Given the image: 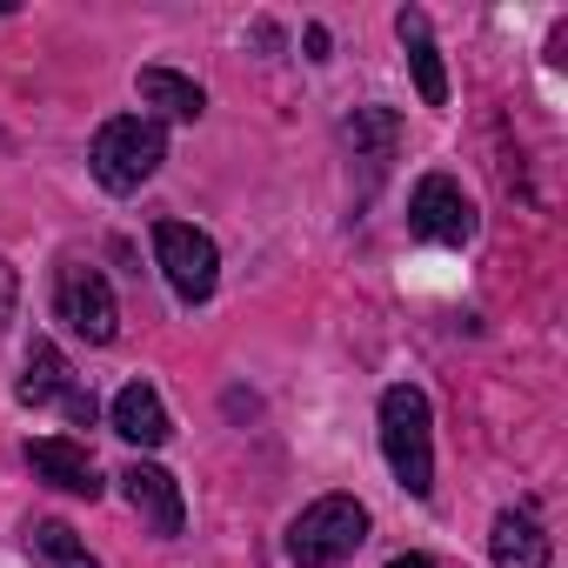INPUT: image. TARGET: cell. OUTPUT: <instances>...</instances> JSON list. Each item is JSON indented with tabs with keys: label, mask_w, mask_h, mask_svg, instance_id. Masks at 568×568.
Segmentation results:
<instances>
[{
	"label": "cell",
	"mask_w": 568,
	"mask_h": 568,
	"mask_svg": "<svg viewBox=\"0 0 568 568\" xmlns=\"http://www.w3.org/2000/svg\"><path fill=\"white\" fill-rule=\"evenodd\" d=\"M408 227H415L422 241L468 247V241H475V201L462 194V181H448V174H422L415 194H408Z\"/></svg>",
	"instance_id": "7"
},
{
	"label": "cell",
	"mask_w": 568,
	"mask_h": 568,
	"mask_svg": "<svg viewBox=\"0 0 568 568\" xmlns=\"http://www.w3.org/2000/svg\"><path fill=\"white\" fill-rule=\"evenodd\" d=\"M348 141H355V154L388 161V154H395V114H388V108H362V114L348 121Z\"/></svg>",
	"instance_id": "15"
},
{
	"label": "cell",
	"mask_w": 568,
	"mask_h": 568,
	"mask_svg": "<svg viewBox=\"0 0 568 568\" xmlns=\"http://www.w3.org/2000/svg\"><path fill=\"white\" fill-rule=\"evenodd\" d=\"M368 541V508L355 495H322L288 521V561L295 568H335Z\"/></svg>",
	"instance_id": "1"
},
{
	"label": "cell",
	"mask_w": 568,
	"mask_h": 568,
	"mask_svg": "<svg viewBox=\"0 0 568 568\" xmlns=\"http://www.w3.org/2000/svg\"><path fill=\"white\" fill-rule=\"evenodd\" d=\"M134 88H141V101L161 108L168 121H201V114H207V94H201L187 74H174V68H141Z\"/></svg>",
	"instance_id": "13"
},
{
	"label": "cell",
	"mask_w": 568,
	"mask_h": 568,
	"mask_svg": "<svg viewBox=\"0 0 568 568\" xmlns=\"http://www.w3.org/2000/svg\"><path fill=\"white\" fill-rule=\"evenodd\" d=\"M14 302H21V281H14V267L0 261V328L14 322Z\"/></svg>",
	"instance_id": "16"
},
{
	"label": "cell",
	"mask_w": 568,
	"mask_h": 568,
	"mask_svg": "<svg viewBox=\"0 0 568 568\" xmlns=\"http://www.w3.org/2000/svg\"><path fill=\"white\" fill-rule=\"evenodd\" d=\"M28 468L48 481V488H68V495H101V468H94V455L81 448V442H61V435H41V442H28Z\"/></svg>",
	"instance_id": "9"
},
{
	"label": "cell",
	"mask_w": 568,
	"mask_h": 568,
	"mask_svg": "<svg viewBox=\"0 0 568 568\" xmlns=\"http://www.w3.org/2000/svg\"><path fill=\"white\" fill-rule=\"evenodd\" d=\"M388 568H428V555H395Z\"/></svg>",
	"instance_id": "17"
},
{
	"label": "cell",
	"mask_w": 568,
	"mask_h": 568,
	"mask_svg": "<svg viewBox=\"0 0 568 568\" xmlns=\"http://www.w3.org/2000/svg\"><path fill=\"white\" fill-rule=\"evenodd\" d=\"M161 161H168V134H161V121H141V114L108 121L88 148V168L108 194H134L141 181H154Z\"/></svg>",
	"instance_id": "2"
},
{
	"label": "cell",
	"mask_w": 568,
	"mask_h": 568,
	"mask_svg": "<svg viewBox=\"0 0 568 568\" xmlns=\"http://www.w3.org/2000/svg\"><path fill=\"white\" fill-rule=\"evenodd\" d=\"M382 448L388 468L408 495H435V442H428V395L422 388H388L382 395Z\"/></svg>",
	"instance_id": "3"
},
{
	"label": "cell",
	"mask_w": 568,
	"mask_h": 568,
	"mask_svg": "<svg viewBox=\"0 0 568 568\" xmlns=\"http://www.w3.org/2000/svg\"><path fill=\"white\" fill-rule=\"evenodd\" d=\"M121 495H128V508L134 515H148V528L154 535H181L187 528V501H181V481L168 475V468H154V462H134L128 475H121Z\"/></svg>",
	"instance_id": "8"
},
{
	"label": "cell",
	"mask_w": 568,
	"mask_h": 568,
	"mask_svg": "<svg viewBox=\"0 0 568 568\" xmlns=\"http://www.w3.org/2000/svg\"><path fill=\"white\" fill-rule=\"evenodd\" d=\"M395 34H402V48H408V68H415L422 101L442 108V101H448V74H442V48H435L428 14H422V8H402V14H395Z\"/></svg>",
	"instance_id": "10"
},
{
	"label": "cell",
	"mask_w": 568,
	"mask_h": 568,
	"mask_svg": "<svg viewBox=\"0 0 568 568\" xmlns=\"http://www.w3.org/2000/svg\"><path fill=\"white\" fill-rule=\"evenodd\" d=\"M154 261H161L168 288H174L181 302H207L214 281H221L214 241H207L201 227H187V221H154Z\"/></svg>",
	"instance_id": "5"
},
{
	"label": "cell",
	"mask_w": 568,
	"mask_h": 568,
	"mask_svg": "<svg viewBox=\"0 0 568 568\" xmlns=\"http://www.w3.org/2000/svg\"><path fill=\"white\" fill-rule=\"evenodd\" d=\"M21 402H28V408H61L74 428H94V395H88V382L68 368V355H61L54 342H34V348H28Z\"/></svg>",
	"instance_id": "6"
},
{
	"label": "cell",
	"mask_w": 568,
	"mask_h": 568,
	"mask_svg": "<svg viewBox=\"0 0 568 568\" xmlns=\"http://www.w3.org/2000/svg\"><path fill=\"white\" fill-rule=\"evenodd\" d=\"M108 415H114V435L134 442V448H161V442L174 435V428H168V408H161V395H154L148 382H128Z\"/></svg>",
	"instance_id": "11"
},
{
	"label": "cell",
	"mask_w": 568,
	"mask_h": 568,
	"mask_svg": "<svg viewBox=\"0 0 568 568\" xmlns=\"http://www.w3.org/2000/svg\"><path fill=\"white\" fill-rule=\"evenodd\" d=\"M488 555L495 568H548V535L528 521V515H495V535H488Z\"/></svg>",
	"instance_id": "12"
},
{
	"label": "cell",
	"mask_w": 568,
	"mask_h": 568,
	"mask_svg": "<svg viewBox=\"0 0 568 568\" xmlns=\"http://www.w3.org/2000/svg\"><path fill=\"white\" fill-rule=\"evenodd\" d=\"M54 315L81 335V342H114L121 335V308H114V288H108V274L88 267V261H68L61 281H54Z\"/></svg>",
	"instance_id": "4"
},
{
	"label": "cell",
	"mask_w": 568,
	"mask_h": 568,
	"mask_svg": "<svg viewBox=\"0 0 568 568\" xmlns=\"http://www.w3.org/2000/svg\"><path fill=\"white\" fill-rule=\"evenodd\" d=\"M28 555H34L41 568H101V561L81 548V535H74L68 521H34V528H28Z\"/></svg>",
	"instance_id": "14"
}]
</instances>
